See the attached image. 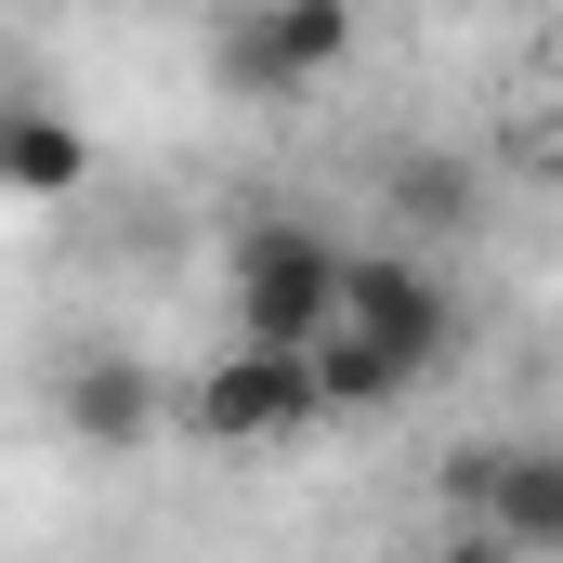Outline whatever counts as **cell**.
<instances>
[{
	"label": "cell",
	"mask_w": 563,
	"mask_h": 563,
	"mask_svg": "<svg viewBox=\"0 0 563 563\" xmlns=\"http://www.w3.org/2000/svg\"><path fill=\"white\" fill-rule=\"evenodd\" d=\"M79 184H92L79 119H53V106H13L0 119V197H79Z\"/></svg>",
	"instance_id": "52a82bcc"
},
{
	"label": "cell",
	"mask_w": 563,
	"mask_h": 563,
	"mask_svg": "<svg viewBox=\"0 0 563 563\" xmlns=\"http://www.w3.org/2000/svg\"><path fill=\"white\" fill-rule=\"evenodd\" d=\"M53 420L79 432L92 459H132L144 432H157V367H144V354H79V367L53 380Z\"/></svg>",
	"instance_id": "8992f818"
},
{
	"label": "cell",
	"mask_w": 563,
	"mask_h": 563,
	"mask_svg": "<svg viewBox=\"0 0 563 563\" xmlns=\"http://www.w3.org/2000/svg\"><path fill=\"white\" fill-rule=\"evenodd\" d=\"M341 328L354 341H380L407 380H432V367H459V288L432 276V263H407V250H354L341 263Z\"/></svg>",
	"instance_id": "7a4b0ae2"
},
{
	"label": "cell",
	"mask_w": 563,
	"mask_h": 563,
	"mask_svg": "<svg viewBox=\"0 0 563 563\" xmlns=\"http://www.w3.org/2000/svg\"><path fill=\"white\" fill-rule=\"evenodd\" d=\"M314 420H328L314 354H276V341H236V354L184 394V432H197V445H301Z\"/></svg>",
	"instance_id": "3957f363"
},
{
	"label": "cell",
	"mask_w": 563,
	"mask_h": 563,
	"mask_svg": "<svg viewBox=\"0 0 563 563\" xmlns=\"http://www.w3.org/2000/svg\"><path fill=\"white\" fill-rule=\"evenodd\" d=\"M420 563H525V551H511V538H485V525H459V538H445V551H420Z\"/></svg>",
	"instance_id": "30bf717a"
},
{
	"label": "cell",
	"mask_w": 563,
	"mask_h": 563,
	"mask_svg": "<svg viewBox=\"0 0 563 563\" xmlns=\"http://www.w3.org/2000/svg\"><path fill=\"white\" fill-rule=\"evenodd\" d=\"M341 236H314V223H288V210H263V223H236V263H223V288H236V341H276V354H314L328 328H341Z\"/></svg>",
	"instance_id": "6da1fadb"
},
{
	"label": "cell",
	"mask_w": 563,
	"mask_h": 563,
	"mask_svg": "<svg viewBox=\"0 0 563 563\" xmlns=\"http://www.w3.org/2000/svg\"><path fill=\"white\" fill-rule=\"evenodd\" d=\"M551 132H563V92H551Z\"/></svg>",
	"instance_id": "8fae6325"
},
{
	"label": "cell",
	"mask_w": 563,
	"mask_h": 563,
	"mask_svg": "<svg viewBox=\"0 0 563 563\" xmlns=\"http://www.w3.org/2000/svg\"><path fill=\"white\" fill-rule=\"evenodd\" d=\"M223 66H236L263 106H301L314 79L354 66V0H250V13L223 26Z\"/></svg>",
	"instance_id": "277c9868"
},
{
	"label": "cell",
	"mask_w": 563,
	"mask_h": 563,
	"mask_svg": "<svg viewBox=\"0 0 563 563\" xmlns=\"http://www.w3.org/2000/svg\"><path fill=\"white\" fill-rule=\"evenodd\" d=\"M420 236H459L472 223V157H445V144H420V157H394V184H380Z\"/></svg>",
	"instance_id": "9c48e42d"
},
{
	"label": "cell",
	"mask_w": 563,
	"mask_h": 563,
	"mask_svg": "<svg viewBox=\"0 0 563 563\" xmlns=\"http://www.w3.org/2000/svg\"><path fill=\"white\" fill-rule=\"evenodd\" d=\"M314 394H328V420H367V407H394V394H420L380 341H354V328H328L314 341Z\"/></svg>",
	"instance_id": "ba28073f"
},
{
	"label": "cell",
	"mask_w": 563,
	"mask_h": 563,
	"mask_svg": "<svg viewBox=\"0 0 563 563\" xmlns=\"http://www.w3.org/2000/svg\"><path fill=\"white\" fill-rule=\"evenodd\" d=\"M445 498L511 538L525 563H563V445H459L445 459Z\"/></svg>",
	"instance_id": "5b68a950"
}]
</instances>
